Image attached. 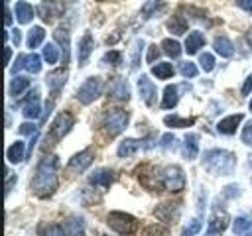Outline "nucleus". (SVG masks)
<instances>
[{
  "mask_svg": "<svg viewBox=\"0 0 252 236\" xmlns=\"http://www.w3.org/2000/svg\"><path fill=\"white\" fill-rule=\"evenodd\" d=\"M140 148H144V146H142V140H136V138H124V140L118 144L116 153H118V157L126 159V157H132L134 153H138Z\"/></svg>",
  "mask_w": 252,
  "mask_h": 236,
  "instance_id": "obj_20",
  "label": "nucleus"
},
{
  "mask_svg": "<svg viewBox=\"0 0 252 236\" xmlns=\"http://www.w3.org/2000/svg\"><path fill=\"white\" fill-rule=\"evenodd\" d=\"M12 41H14V45H16V47H18V45H20V41H22V31H20L18 28H14V30H12Z\"/></svg>",
  "mask_w": 252,
  "mask_h": 236,
  "instance_id": "obj_53",
  "label": "nucleus"
},
{
  "mask_svg": "<svg viewBox=\"0 0 252 236\" xmlns=\"http://www.w3.org/2000/svg\"><path fill=\"white\" fill-rule=\"evenodd\" d=\"M20 69H26V55H24V53H20V55L16 57V61H14V65H12V69H10V73L16 75Z\"/></svg>",
  "mask_w": 252,
  "mask_h": 236,
  "instance_id": "obj_50",
  "label": "nucleus"
},
{
  "mask_svg": "<svg viewBox=\"0 0 252 236\" xmlns=\"http://www.w3.org/2000/svg\"><path fill=\"white\" fill-rule=\"evenodd\" d=\"M228 222H230L228 212L224 208H220V206H215V210H213V214H211V218L207 222V232H220L222 234L226 230Z\"/></svg>",
  "mask_w": 252,
  "mask_h": 236,
  "instance_id": "obj_11",
  "label": "nucleus"
},
{
  "mask_svg": "<svg viewBox=\"0 0 252 236\" xmlns=\"http://www.w3.org/2000/svg\"><path fill=\"white\" fill-rule=\"evenodd\" d=\"M209 236H220V232H209Z\"/></svg>",
  "mask_w": 252,
  "mask_h": 236,
  "instance_id": "obj_57",
  "label": "nucleus"
},
{
  "mask_svg": "<svg viewBox=\"0 0 252 236\" xmlns=\"http://www.w3.org/2000/svg\"><path fill=\"white\" fill-rule=\"evenodd\" d=\"M39 90L37 88H32V96L26 100V104H24V110H22V114L28 118V120H35V118H39V114H41V106H39Z\"/></svg>",
  "mask_w": 252,
  "mask_h": 236,
  "instance_id": "obj_19",
  "label": "nucleus"
},
{
  "mask_svg": "<svg viewBox=\"0 0 252 236\" xmlns=\"http://www.w3.org/2000/svg\"><path fill=\"white\" fill-rule=\"evenodd\" d=\"M179 102V87L177 85H167L163 88V98L159 102V108L167 110V108H175Z\"/></svg>",
  "mask_w": 252,
  "mask_h": 236,
  "instance_id": "obj_22",
  "label": "nucleus"
},
{
  "mask_svg": "<svg viewBox=\"0 0 252 236\" xmlns=\"http://www.w3.org/2000/svg\"><path fill=\"white\" fill-rule=\"evenodd\" d=\"M199 63H201V69H203L205 73H211V71L215 69V55L205 51V53L199 55Z\"/></svg>",
  "mask_w": 252,
  "mask_h": 236,
  "instance_id": "obj_41",
  "label": "nucleus"
},
{
  "mask_svg": "<svg viewBox=\"0 0 252 236\" xmlns=\"http://www.w3.org/2000/svg\"><path fill=\"white\" fill-rule=\"evenodd\" d=\"M14 14H16V20L20 24H30L32 18H33V8L26 0H18L16 2V8H14Z\"/></svg>",
  "mask_w": 252,
  "mask_h": 236,
  "instance_id": "obj_27",
  "label": "nucleus"
},
{
  "mask_svg": "<svg viewBox=\"0 0 252 236\" xmlns=\"http://www.w3.org/2000/svg\"><path fill=\"white\" fill-rule=\"evenodd\" d=\"M104 92V81L100 79V77H87L85 79V83L77 88V100L81 102V104H91V102H94L96 98H100V94Z\"/></svg>",
  "mask_w": 252,
  "mask_h": 236,
  "instance_id": "obj_5",
  "label": "nucleus"
},
{
  "mask_svg": "<svg viewBox=\"0 0 252 236\" xmlns=\"http://www.w3.org/2000/svg\"><path fill=\"white\" fill-rule=\"evenodd\" d=\"M65 83H67V69L65 67L63 69H55V71L47 73V77H45V85H47L51 96H57L61 92V88L65 87Z\"/></svg>",
  "mask_w": 252,
  "mask_h": 236,
  "instance_id": "obj_13",
  "label": "nucleus"
},
{
  "mask_svg": "<svg viewBox=\"0 0 252 236\" xmlns=\"http://www.w3.org/2000/svg\"><path fill=\"white\" fill-rule=\"evenodd\" d=\"M152 75L158 77V79H161V81L171 79V75H173V65L167 63V61H158L156 65H152Z\"/></svg>",
  "mask_w": 252,
  "mask_h": 236,
  "instance_id": "obj_33",
  "label": "nucleus"
},
{
  "mask_svg": "<svg viewBox=\"0 0 252 236\" xmlns=\"http://www.w3.org/2000/svg\"><path fill=\"white\" fill-rule=\"evenodd\" d=\"M181 153H183V157H185V159H189V161H191V159H195V157L199 155V134H195V132L185 134Z\"/></svg>",
  "mask_w": 252,
  "mask_h": 236,
  "instance_id": "obj_17",
  "label": "nucleus"
},
{
  "mask_svg": "<svg viewBox=\"0 0 252 236\" xmlns=\"http://www.w3.org/2000/svg\"><path fill=\"white\" fill-rule=\"evenodd\" d=\"M161 51H163L165 55L177 59V57L181 55V45H179V41H175V39H171V37H165V39L161 41Z\"/></svg>",
  "mask_w": 252,
  "mask_h": 236,
  "instance_id": "obj_34",
  "label": "nucleus"
},
{
  "mask_svg": "<svg viewBox=\"0 0 252 236\" xmlns=\"http://www.w3.org/2000/svg\"><path fill=\"white\" fill-rule=\"evenodd\" d=\"M26 155H28V149L24 148V142H22V140H16V142L10 144L8 149H6V157H8L10 163H20V161L26 159Z\"/></svg>",
  "mask_w": 252,
  "mask_h": 236,
  "instance_id": "obj_24",
  "label": "nucleus"
},
{
  "mask_svg": "<svg viewBox=\"0 0 252 236\" xmlns=\"http://www.w3.org/2000/svg\"><path fill=\"white\" fill-rule=\"evenodd\" d=\"M53 39L57 41L59 49H61V57H63V65L69 63V49H71V35L65 28H57L53 31Z\"/></svg>",
  "mask_w": 252,
  "mask_h": 236,
  "instance_id": "obj_18",
  "label": "nucleus"
},
{
  "mask_svg": "<svg viewBox=\"0 0 252 236\" xmlns=\"http://www.w3.org/2000/svg\"><path fill=\"white\" fill-rule=\"evenodd\" d=\"M159 6H161V0H148V2L144 4V8H142V18H144V20L152 18V14H154Z\"/></svg>",
  "mask_w": 252,
  "mask_h": 236,
  "instance_id": "obj_42",
  "label": "nucleus"
},
{
  "mask_svg": "<svg viewBox=\"0 0 252 236\" xmlns=\"http://www.w3.org/2000/svg\"><path fill=\"white\" fill-rule=\"evenodd\" d=\"M93 159H94V149H93V148H85L83 151L75 153V155L69 159L67 169L73 171V173H83V171L93 163Z\"/></svg>",
  "mask_w": 252,
  "mask_h": 236,
  "instance_id": "obj_10",
  "label": "nucleus"
},
{
  "mask_svg": "<svg viewBox=\"0 0 252 236\" xmlns=\"http://www.w3.org/2000/svg\"><path fill=\"white\" fill-rule=\"evenodd\" d=\"M163 124L169 126V128H189L195 124V118H183V116H177V114H167L163 118Z\"/></svg>",
  "mask_w": 252,
  "mask_h": 236,
  "instance_id": "obj_31",
  "label": "nucleus"
},
{
  "mask_svg": "<svg viewBox=\"0 0 252 236\" xmlns=\"http://www.w3.org/2000/svg\"><path fill=\"white\" fill-rule=\"evenodd\" d=\"M159 53H161V51L158 49V45H156V43L148 45V53H146V63H150V65H156V61H158Z\"/></svg>",
  "mask_w": 252,
  "mask_h": 236,
  "instance_id": "obj_44",
  "label": "nucleus"
},
{
  "mask_svg": "<svg viewBox=\"0 0 252 236\" xmlns=\"http://www.w3.org/2000/svg\"><path fill=\"white\" fill-rule=\"evenodd\" d=\"M89 183H91L93 187H96V189L106 191V189L114 183V171H112V169H106V167L96 169V171H93V173L89 175Z\"/></svg>",
  "mask_w": 252,
  "mask_h": 236,
  "instance_id": "obj_15",
  "label": "nucleus"
},
{
  "mask_svg": "<svg viewBox=\"0 0 252 236\" xmlns=\"http://www.w3.org/2000/svg\"><path fill=\"white\" fill-rule=\"evenodd\" d=\"M179 73H181V77H185V79H195L197 73H199V69H197L195 63L183 61V63H179Z\"/></svg>",
  "mask_w": 252,
  "mask_h": 236,
  "instance_id": "obj_39",
  "label": "nucleus"
},
{
  "mask_svg": "<svg viewBox=\"0 0 252 236\" xmlns=\"http://www.w3.org/2000/svg\"><path fill=\"white\" fill-rule=\"evenodd\" d=\"M234 2H236V6H238V8H242L244 12L252 14V0H234Z\"/></svg>",
  "mask_w": 252,
  "mask_h": 236,
  "instance_id": "obj_52",
  "label": "nucleus"
},
{
  "mask_svg": "<svg viewBox=\"0 0 252 236\" xmlns=\"http://www.w3.org/2000/svg\"><path fill=\"white\" fill-rule=\"evenodd\" d=\"M106 224L110 230H114L120 236H130L136 232L138 228V218L130 212H122V210H110L106 216Z\"/></svg>",
  "mask_w": 252,
  "mask_h": 236,
  "instance_id": "obj_4",
  "label": "nucleus"
},
{
  "mask_svg": "<svg viewBox=\"0 0 252 236\" xmlns=\"http://www.w3.org/2000/svg\"><path fill=\"white\" fill-rule=\"evenodd\" d=\"M30 79H26V77H18V75H14V79L10 81V87H8V94L10 96H14V98H18L26 88H30Z\"/></svg>",
  "mask_w": 252,
  "mask_h": 236,
  "instance_id": "obj_28",
  "label": "nucleus"
},
{
  "mask_svg": "<svg viewBox=\"0 0 252 236\" xmlns=\"http://www.w3.org/2000/svg\"><path fill=\"white\" fill-rule=\"evenodd\" d=\"M18 132L24 134V136H33V134H37V126L32 124V122H24V124H20Z\"/></svg>",
  "mask_w": 252,
  "mask_h": 236,
  "instance_id": "obj_48",
  "label": "nucleus"
},
{
  "mask_svg": "<svg viewBox=\"0 0 252 236\" xmlns=\"http://www.w3.org/2000/svg\"><path fill=\"white\" fill-rule=\"evenodd\" d=\"M39 236H67L63 224H41Z\"/></svg>",
  "mask_w": 252,
  "mask_h": 236,
  "instance_id": "obj_35",
  "label": "nucleus"
},
{
  "mask_svg": "<svg viewBox=\"0 0 252 236\" xmlns=\"http://www.w3.org/2000/svg\"><path fill=\"white\" fill-rule=\"evenodd\" d=\"M102 63L112 65V67H118V65L122 63V53L116 51V49H110V51H106V53L102 55Z\"/></svg>",
  "mask_w": 252,
  "mask_h": 236,
  "instance_id": "obj_40",
  "label": "nucleus"
},
{
  "mask_svg": "<svg viewBox=\"0 0 252 236\" xmlns=\"http://www.w3.org/2000/svg\"><path fill=\"white\" fill-rule=\"evenodd\" d=\"M26 71H30V73H39L41 71V57L37 55V53H28L26 55Z\"/></svg>",
  "mask_w": 252,
  "mask_h": 236,
  "instance_id": "obj_38",
  "label": "nucleus"
},
{
  "mask_svg": "<svg viewBox=\"0 0 252 236\" xmlns=\"http://www.w3.org/2000/svg\"><path fill=\"white\" fill-rule=\"evenodd\" d=\"M203 45H205V35L199 30L189 31V35L185 37V51H187V55H195Z\"/></svg>",
  "mask_w": 252,
  "mask_h": 236,
  "instance_id": "obj_21",
  "label": "nucleus"
},
{
  "mask_svg": "<svg viewBox=\"0 0 252 236\" xmlns=\"http://www.w3.org/2000/svg\"><path fill=\"white\" fill-rule=\"evenodd\" d=\"M159 179H161V187L171 191V193H179L185 189V173L179 165H167L161 169L159 173Z\"/></svg>",
  "mask_w": 252,
  "mask_h": 236,
  "instance_id": "obj_6",
  "label": "nucleus"
},
{
  "mask_svg": "<svg viewBox=\"0 0 252 236\" xmlns=\"http://www.w3.org/2000/svg\"><path fill=\"white\" fill-rule=\"evenodd\" d=\"M242 120H244V114H242V112L224 116V118H220V120L217 122V132L222 134V136H232V134H236V128L240 126Z\"/></svg>",
  "mask_w": 252,
  "mask_h": 236,
  "instance_id": "obj_14",
  "label": "nucleus"
},
{
  "mask_svg": "<svg viewBox=\"0 0 252 236\" xmlns=\"http://www.w3.org/2000/svg\"><path fill=\"white\" fill-rule=\"evenodd\" d=\"M39 18L43 20V22H47V24H51L57 16H59V8L55 6V2L53 0H47V2H43L39 8Z\"/></svg>",
  "mask_w": 252,
  "mask_h": 236,
  "instance_id": "obj_29",
  "label": "nucleus"
},
{
  "mask_svg": "<svg viewBox=\"0 0 252 236\" xmlns=\"http://www.w3.org/2000/svg\"><path fill=\"white\" fill-rule=\"evenodd\" d=\"M234 236H252V216H236L232 220Z\"/></svg>",
  "mask_w": 252,
  "mask_h": 236,
  "instance_id": "obj_26",
  "label": "nucleus"
},
{
  "mask_svg": "<svg viewBox=\"0 0 252 236\" xmlns=\"http://www.w3.org/2000/svg\"><path fill=\"white\" fill-rule=\"evenodd\" d=\"M142 47H144V41L136 39L134 51H132V69H138V65H140V51H142Z\"/></svg>",
  "mask_w": 252,
  "mask_h": 236,
  "instance_id": "obj_45",
  "label": "nucleus"
},
{
  "mask_svg": "<svg viewBox=\"0 0 252 236\" xmlns=\"http://www.w3.org/2000/svg\"><path fill=\"white\" fill-rule=\"evenodd\" d=\"M45 39V30L41 26H33L30 31H28V47L33 51L35 47H39Z\"/></svg>",
  "mask_w": 252,
  "mask_h": 236,
  "instance_id": "obj_30",
  "label": "nucleus"
},
{
  "mask_svg": "<svg viewBox=\"0 0 252 236\" xmlns=\"http://www.w3.org/2000/svg\"><path fill=\"white\" fill-rule=\"evenodd\" d=\"M240 92H242V96H248V94L252 92V75H248V77H246V81H244V85H242Z\"/></svg>",
  "mask_w": 252,
  "mask_h": 236,
  "instance_id": "obj_51",
  "label": "nucleus"
},
{
  "mask_svg": "<svg viewBox=\"0 0 252 236\" xmlns=\"http://www.w3.org/2000/svg\"><path fill=\"white\" fill-rule=\"evenodd\" d=\"M32 191L39 199H49L55 195L59 187V157L43 155L35 165V173L32 177Z\"/></svg>",
  "mask_w": 252,
  "mask_h": 236,
  "instance_id": "obj_1",
  "label": "nucleus"
},
{
  "mask_svg": "<svg viewBox=\"0 0 252 236\" xmlns=\"http://www.w3.org/2000/svg\"><path fill=\"white\" fill-rule=\"evenodd\" d=\"M93 49H94V39H93L91 31H85L83 37L79 39V45H77V59H79V65H81V67L89 61Z\"/></svg>",
  "mask_w": 252,
  "mask_h": 236,
  "instance_id": "obj_16",
  "label": "nucleus"
},
{
  "mask_svg": "<svg viewBox=\"0 0 252 236\" xmlns=\"http://www.w3.org/2000/svg\"><path fill=\"white\" fill-rule=\"evenodd\" d=\"M201 165L211 175H230L236 167V155L222 148H213L203 153Z\"/></svg>",
  "mask_w": 252,
  "mask_h": 236,
  "instance_id": "obj_2",
  "label": "nucleus"
},
{
  "mask_svg": "<svg viewBox=\"0 0 252 236\" xmlns=\"http://www.w3.org/2000/svg\"><path fill=\"white\" fill-rule=\"evenodd\" d=\"M10 59H12V49L6 45L4 47V65H10Z\"/></svg>",
  "mask_w": 252,
  "mask_h": 236,
  "instance_id": "obj_56",
  "label": "nucleus"
},
{
  "mask_svg": "<svg viewBox=\"0 0 252 236\" xmlns=\"http://www.w3.org/2000/svg\"><path fill=\"white\" fill-rule=\"evenodd\" d=\"M154 214L158 216V220H161L163 224H173L179 220L181 216V203L179 201H165V203H159L154 210Z\"/></svg>",
  "mask_w": 252,
  "mask_h": 236,
  "instance_id": "obj_8",
  "label": "nucleus"
},
{
  "mask_svg": "<svg viewBox=\"0 0 252 236\" xmlns=\"http://www.w3.org/2000/svg\"><path fill=\"white\" fill-rule=\"evenodd\" d=\"M106 92H108L110 98H114V100H122V102H128L130 96H132V90H130L128 81L122 79V77H114V79L108 83Z\"/></svg>",
  "mask_w": 252,
  "mask_h": 236,
  "instance_id": "obj_9",
  "label": "nucleus"
},
{
  "mask_svg": "<svg viewBox=\"0 0 252 236\" xmlns=\"http://www.w3.org/2000/svg\"><path fill=\"white\" fill-rule=\"evenodd\" d=\"M165 26L173 35H183L187 31V20L183 16H171Z\"/></svg>",
  "mask_w": 252,
  "mask_h": 236,
  "instance_id": "obj_32",
  "label": "nucleus"
},
{
  "mask_svg": "<svg viewBox=\"0 0 252 236\" xmlns=\"http://www.w3.org/2000/svg\"><path fill=\"white\" fill-rule=\"evenodd\" d=\"M4 24H6V26L12 24V12H10V8H8V0H6V6H4Z\"/></svg>",
  "mask_w": 252,
  "mask_h": 236,
  "instance_id": "obj_55",
  "label": "nucleus"
},
{
  "mask_svg": "<svg viewBox=\"0 0 252 236\" xmlns=\"http://www.w3.org/2000/svg\"><path fill=\"white\" fill-rule=\"evenodd\" d=\"M63 228L67 232V236H85L87 228H85V220L81 216H69L65 222H63Z\"/></svg>",
  "mask_w": 252,
  "mask_h": 236,
  "instance_id": "obj_23",
  "label": "nucleus"
},
{
  "mask_svg": "<svg viewBox=\"0 0 252 236\" xmlns=\"http://www.w3.org/2000/svg\"><path fill=\"white\" fill-rule=\"evenodd\" d=\"M201 230V220L199 218H193L191 222H189V226L183 230V236H193V234H197Z\"/></svg>",
  "mask_w": 252,
  "mask_h": 236,
  "instance_id": "obj_49",
  "label": "nucleus"
},
{
  "mask_svg": "<svg viewBox=\"0 0 252 236\" xmlns=\"http://www.w3.org/2000/svg\"><path fill=\"white\" fill-rule=\"evenodd\" d=\"M240 195H242V189H240L238 183H230V185H226V187L222 189V197H224V199H236V197H240Z\"/></svg>",
  "mask_w": 252,
  "mask_h": 236,
  "instance_id": "obj_43",
  "label": "nucleus"
},
{
  "mask_svg": "<svg viewBox=\"0 0 252 236\" xmlns=\"http://www.w3.org/2000/svg\"><path fill=\"white\" fill-rule=\"evenodd\" d=\"M159 140H161V142H158V144H159L163 149H175V142H177V140H175L173 134H163Z\"/></svg>",
  "mask_w": 252,
  "mask_h": 236,
  "instance_id": "obj_46",
  "label": "nucleus"
},
{
  "mask_svg": "<svg viewBox=\"0 0 252 236\" xmlns=\"http://www.w3.org/2000/svg\"><path fill=\"white\" fill-rule=\"evenodd\" d=\"M240 140H242V144H246V146H250V148H252V120H250V122H246V126L242 128Z\"/></svg>",
  "mask_w": 252,
  "mask_h": 236,
  "instance_id": "obj_47",
  "label": "nucleus"
},
{
  "mask_svg": "<svg viewBox=\"0 0 252 236\" xmlns=\"http://www.w3.org/2000/svg\"><path fill=\"white\" fill-rule=\"evenodd\" d=\"M128 122H130V114L124 108H106L100 124H102V130L106 132V136L114 138L126 130Z\"/></svg>",
  "mask_w": 252,
  "mask_h": 236,
  "instance_id": "obj_3",
  "label": "nucleus"
},
{
  "mask_svg": "<svg viewBox=\"0 0 252 236\" xmlns=\"http://www.w3.org/2000/svg\"><path fill=\"white\" fill-rule=\"evenodd\" d=\"M142 236H171V232H169V228L165 226V224H150V226H146L144 228V232H142Z\"/></svg>",
  "mask_w": 252,
  "mask_h": 236,
  "instance_id": "obj_37",
  "label": "nucleus"
},
{
  "mask_svg": "<svg viewBox=\"0 0 252 236\" xmlns=\"http://www.w3.org/2000/svg\"><path fill=\"white\" fill-rule=\"evenodd\" d=\"M73 126H75L73 114H71V112H59V114H55V118H53V122H51V126H49V138H51L53 142L63 140V138L71 132Z\"/></svg>",
  "mask_w": 252,
  "mask_h": 236,
  "instance_id": "obj_7",
  "label": "nucleus"
},
{
  "mask_svg": "<svg viewBox=\"0 0 252 236\" xmlns=\"http://www.w3.org/2000/svg\"><path fill=\"white\" fill-rule=\"evenodd\" d=\"M138 90H140V98L144 100L146 106H154L156 98H158V88L152 83V79H148V75H142L138 79Z\"/></svg>",
  "mask_w": 252,
  "mask_h": 236,
  "instance_id": "obj_12",
  "label": "nucleus"
},
{
  "mask_svg": "<svg viewBox=\"0 0 252 236\" xmlns=\"http://www.w3.org/2000/svg\"><path fill=\"white\" fill-rule=\"evenodd\" d=\"M59 57H61V51L57 49V45H53V43H45L43 45V59L47 61V65L57 63Z\"/></svg>",
  "mask_w": 252,
  "mask_h": 236,
  "instance_id": "obj_36",
  "label": "nucleus"
},
{
  "mask_svg": "<svg viewBox=\"0 0 252 236\" xmlns=\"http://www.w3.org/2000/svg\"><path fill=\"white\" fill-rule=\"evenodd\" d=\"M248 108H250V112H252V98H250V104H248Z\"/></svg>",
  "mask_w": 252,
  "mask_h": 236,
  "instance_id": "obj_58",
  "label": "nucleus"
},
{
  "mask_svg": "<svg viewBox=\"0 0 252 236\" xmlns=\"http://www.w3.org/2000/svg\"><path fill=\"white\" fill-rule=\"evenodd\" d=\"M213 47H215V51H217L220 57H224V59H228V57L234 55V45H232V41H230L226 35H217L215 41H213Z\"/></svg>",
  "mask_w": 252,
  "mask_h": 236,
  "instance_id": "obj_25",
  "label": "nucleus"
},
{
  "mask_svg": "<svg viewBox=\"0 0 252 236\" xmlns=\"http://www.w3.org/2000/svg\"><path fill=\"white\" fill-rule=\"evenodd\" d=\"M16 181H18V177L16 175H8V181H6V195H10V191H12V187L16 185Z\"/></svg>",
  "mask_w": 252,
  "mask_h": 236,
  "instance_id": "obj_54",
  "label": "nucleus"
}]
</instances>
